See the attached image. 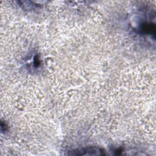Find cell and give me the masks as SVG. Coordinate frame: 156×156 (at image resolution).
<instances>
[{
	"instance_id": "6da1fadb",
	"label": "cell",
	"mask_w": 156,
	"mask_h": 156,
	"mask_svg": "<svg viewBox=\"0 0 156 156\" xmlns=\"http://www.w3.org/2000/svg\"><path fill=\"white\" fill-rule=\"evenodd\" d=\"M73 154L74 155H102L103 154V151L99 148L88 147L73 151Z\"/></svg>"
}]
</instances>
